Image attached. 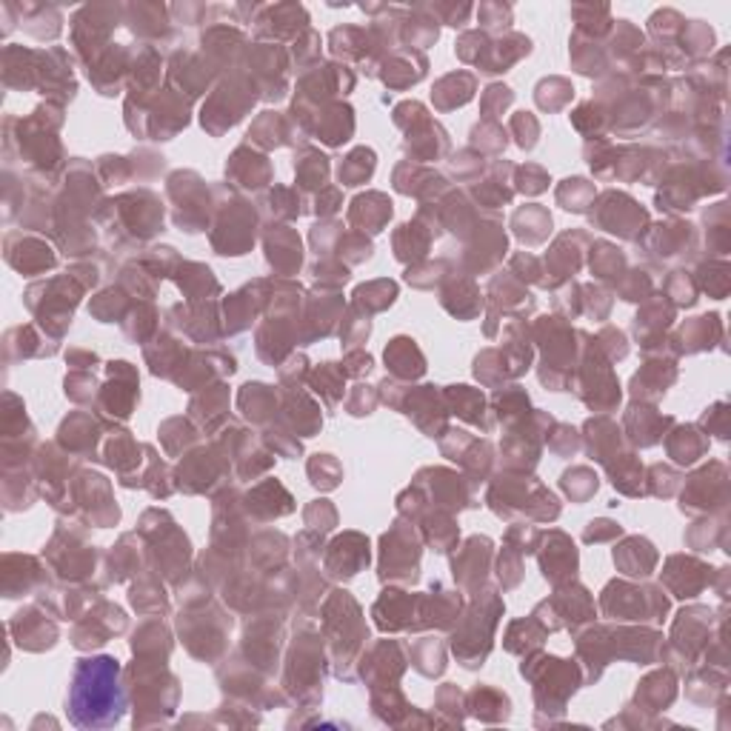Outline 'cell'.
<instances>
[{
	"label": "cell",
	"instance_id": "6da1fadb",
	"mask_svg": "<svg viewBox=\"0 0 731 731\" xmlns=\"http://www.w3.org/2000/svg\"><path fill=\"white\" fill-rule=\"evenodd\" d=\"M121 666L112 657H95L80 660L75 668L69 692V709L75 711L80 723H109L118 720V709L123 706L121 694Z\"/></svg>",
	"mask_w": 731,
	"mask_h": 731
},
{
	"label": "cell",
	"instance_id": "7a4b0ae2",
	"mask_svg": "<svg viewBox=\"0 0 731 731\" xmlns=\"http://www.w3.org/2000/svg\"><path fill=\"white\" fill-rule=\"evenodd\" d=\"M123 23V4H89L80 6L71 18V43L83 61H95L100 52L109 49L112 29Z\"/></svg>",
	"mask_w": 731,
	"mask_h": 731
},
{
	"label": "cell",
	"instance_id": "3957f363",
	"mask_svg": "<svg viewBox=\"0 0 731 731\" xmlns=\"http://www.w3.org/2000/svg\"><path fill=\"white\" fill-rule=\"evenodd\" d=\"M309 29V12L300 4H263L255 18V35L260 40H291Z\"/></svg>",
	"mask_w": 731,
	"mask_h": 731
},
{
	"label": "cell",
	"instance_id": "277c9868",
	"mask_svg": "<svg viewBox=\"0 0 731 731\" xmlns=\"http://www.w3.org/2000/svg\"><path fill=\"white\" fill-rule=\"evenodd\" d=\"M329 49H332V55L349 57V61H357V63H366V66H374L380 61V55H383V49H380V43L372 38L369 29H360V26L332 29Z\"/></svg>",
	"mask_w": 731,
	"mask_h": 731
},
{
	"label": "cell",
	"instance_id": "5b68a950",
	"mask_svg": "<svg viewBox=\"0 0 731 731\" xmlns=\"http://www.w3.org/2000/svg\"><path fill=\"white\" fill-rule=\"evenodd\" d=\"M123 23L135 35L146 40H164L172 32V14L166 4H157V0H138V4L123 6Z\"/></svg>",
	"mask_w": 731,
	"mask_h": 731
},
{
	"label": "cell",
	"instance_id": "8992f818",
	"mask_svg": "<svg viewBox=\"0 0 731 731\" xmlns=\"http://www.w3.org/2000/svg\"><path fill=\"white\" fill-rule=\"evenodd\" d=\"M532 52V40L520 35V32H506L500 40H492L486 55L480 57V71L483 75H497V71H506L508 66H515L517 61H523L525 55Z\"/></svg>",
	"mask_w": 731,
	"mask_h": 731
},
{
	"label": "cell",
	"instance_id": "52a82bcc",
	"mask_svg": "<svg viewBox=\"0 0 731 731\" xmlns=\"http://www.w3.org/2000/svg\"><path fill=\"white\" fill-rule=\"evenodd\" d=\"M366 563H369V543H366L360 534H346L340 540H334L326 558V566L334 577H352Z\"/></svg>",
	"mask_w": 731,
	"mask_h": 731
},
{
	"label": "cell",
	"instance_id": "ba28073f",
	"mask_svg": "<svg viewBox=\"0 0 731 731\" xmlns=\"http://www.w3.org/2000/svg\"><path fill=\"white\" fill-rule=\"evenodd\" d=\"M426 57H423V52H415V49H400V52H394L389 55L383 63H380V78H383L389 86H394V89H406V86H412L417 80H423V75H426Z\"/></svg>",
	"mask_w": 731,
	"mask_h": 731
},
{
	"label": "cell",
	"instance_id": "9c48e42d",
	"mask_svg": "<svg viewBox=\"0 0 731 731\" xmlns=\"http://www.w3.org/2000/svg\"><path fill=\"white\" fill-rule=\"evenodd\" d=\"M18 9V23H23V29L29 35L35 38H57L61 35V23H63V14H61V6L55 4H14Z\"/></svg>",
	"mask_w": 731,
	"mask_h": 731
},
{
	"label": "cell",
	"instance_id": "30bf717a",
	"mask_svg": "<svg viewBox=\"0 0 731 731\" xmlns=\"http://www.w3.org/2000/svg\"><path fill=\"white\" fill-rule=\"evenodd\" d=\"M226 21H221L217 26H212L206 35H203V55L209 57V66H226L231 55H243L246 49V38L243 32L231 26H223Z\"/></svg>",
	"mask_w": 731,
	"mask_h": 731
},
{
	"label": "cell",
	"instance_id": "8fae6325",
	"mask_svg": "<svg viewBox=\"0 0 731 731\" xmlns=\"http://www.w3.org/2000/svg\"><path fill=\"white\" fill-rule=\"evenodd\" d=\"M683 26H685V18H683L677 9H657L651 18H649L651 38L660 43V46H666V52H660L666 66L668 63L677 66V61H675V43H677V38L683 32Z\"/></svg>",
	"mask_w": 731,
	"mask_h": 731
},
{
	"label": "cell",
	"instance_id": "7c38bea8",
	"mask_svg": "<svg viewBox=\"0 0 731 731\" xmlns=\"http://www.w3.org/2000/svg\"><path fill=\"white\" fill-rule=\"evenodd\" d=\"M549 551L543 554V575L551 577V580H560V577H568L575 575L577 568V551L572 546V540L563 537L560 532L549 534Z\"/></svg>",
	"mask_w": 731,
	"mask_h": 731
},
{
	"label": "cell",
	"instance_id": "4fadbf2b",
	"mask_svg": "<svg viewBox=\"0 0 731 731\" xmlns=\"http://www.w3.org/2000/svg\"><path fill=\"white\" fill-rule=\"evenodd\" d=\"M572 18L577 23V32L575 35L592 38V40L606 38L611 32V26H614L611 9L606 4H575L572 6Z\"/></svg>",
	"mask_w": 731,
	"mask_h": 731
},
{
	"label": "cell",
	"instance_id": "5bb4252c",
	"mask_svg": "<svg viewBox=\"0 0 731 731\" xmlns=\"http://www.w3.org/2000/svg\"><path fill=\"white\" fill-rule=\"evenodd\" d=\"M437 38H441V26H437V21L432 18V14L408 6L406 21H403V32H400V40L408 43V49H412V46H415V52L426 49Z\"/></svg>",
	"mask_w": 731,
	"mask_h": 731
},
{
	"label": "cell",
	"instance_id": "9a60e30c",
	"mask_svg": "<svg viewBox=\"0 0 731 731\" xmlns=\"http://www.w3.org/2000/svg\"><path fill=\"white\" fill-rule=\"evenodd\" d=\"M472 92H475V78L469 71H455V75H446L434 86V104L437 109L463 106L466 100L472 97Z\"/></svg>",
	"mask_w": 731,
	"mask_h": 731
},
{
	"label": "cell",
	"instance_id": "2e32d148",
	"mask_svg": "<svg viewBox=\"0 0 731 731\" xmlns=\"http://www.w3.org/2000/svg\"><path fill=\"white\" fill-rule=\"evenodd\" d=\"M386 363L391 366V372L400 377H420L423 369H426L415 340H408V338L391 340V346L386 349Z\"/></svg>",
	"mask_w": 731,
	"mask_h": 731
},
{
	"label": "cell",
	"instance_id": "e0dca14e",
	"mask_svg": "<svg viewBox=\"0 0 731 731\" xmlns=\"http://www.w3.org/2000/svg\"><path fill=\"white\" fill-rule=\"evenodd\" d=\"M614 560L620 563V568L626 575H649L651 572V566L657 560V554L651 551V546L646 543V540H628V543L620 549V551H614Z\"/></svg>",
	"mask_w": 731,
	"mask_h": 731
},
{
	"label": "cell",
	"instance_id": "ac0fdd59",
	"mask_svg": "<svg viewBox=\"0 0 731 731\" xmlns=\"http://www.w3.org/2000/svg\"><path fill=\"white\" fill-rule=\"evenodd\" d=\"M389 214H391V203L383 195H366L355 200L352 223L366 226L369 231H380V226L389 221Z\"/></svg>",
	"mask_w": 731,
	"mask_h": 731
},
{
	"label": "cell",
	"instance_id": "d6986e66",
	"mask_svg": "<svg viewBox=\"0 0 731 731\" xmlns=\"http://www.w3.org/2000/svg\"><path fill=\"white\" fill-rule=\"evenodd\" d=\"M677 43H680V52H677L680 57H703L714 46V32L706 21H685Z\"/></svg>",
	"mask_w": 731,
	"mask_h": 731
},
{
	"label": "cell",
	"instance_id": "ffe728a7",
	"mask_svg": "<svg viewBox=\"0 0 731 731\" xmlns=\"http://www.w3.org/2000/svg\"><path fill=\"white\" fill-rule=\"evenodd\" d=\"M415 9L432 14L437 23H446V26H463L469 23L475 6L472 4H449V0H434V4H415Z\"/></svg>",
	"mask_w": 731,
	"mask_h": 731
},
{
	"label": "cell",
	"instance_id": "44dd1931",
	"mask_svg": "<svg viewBox=\"0 0 731 731\" xmlns=\"http://www.w3.org/2000/svg\"><path fill=\"white\" fill-rule=\"evenodd\" d=\"M549 226H551V217L543 209H537V206H529V209H523V212L515 214L517 235L523 240H529V243H540V240H543Z\"/></svg>",
	"mask_w": 731,
	"mask_h": 731
},
{
	"label": "cell",
	"instance_id": "7402d4cb",
	"mask_svg": "<svg viewBox=\"0 0 731 731\" xmlns=\"http://www.w3.org/2000/svg\"><path fill=\"white\" fill-rule=\"evenodd\" d=\"M668 451L677 463H694L706 451V441L697 434V429L689 426V429L675 432V437L668 441Z\"/></svg>",
	"mask_w": 731,
	"mask_h": 731
},
{
	"label": "cell",
	"instance_id": "603a6c76",
	"mask_svg": "<svg viewBox=\"0 0 731 731\" xmlns=\"http://www.w3.org/2000/svg\"><path fill=\"white\" fill-rule=\"evenodd\" d=\"M477 23H483V32H508L511 21H515V9L508 4H500V0H486L477 9Z\"/></svg>",
	"mask_w": 731,
	"mask_h": 731
},
{
	"label": "cell",
	"instance_id": "cb8c5ba5",
	"mask_svg": "<svg viewBox=\"0 0 731 731\" xmlns=\"http://www.w3.org/2000/svg\"><path fill=\"white\" fill-rule=\"evenodd\" d=\"M449 400L455 403L460 417L472 420V423H483V398H480L477 391H472L469 386H451ZM483 426H486V423H483Z\"/></svg>",
	"mask_w": 731,
	"mask_h": 731
},
{
	"label": "cell",
	"instance_id": "d4e9b609",
	"mask_svg": "<svg viewBox=\"0 0 731 731\" xmlns=\"http://www.w3.org/2000/svg\"><path fill=\"white\" fill-rule=\"evenodd\" d=\"M372 172H374V155H372V149H357V152L349 155L346 164L340 166V181L346 186H357V183H363L366 178H369Z\"/></svg>",
	"mask_w": 731,
	"mask_h": 731
},
{
	"label": "cell",
	"instance_id": "484cf974",
	"mask_svg": "<svg viewBox=\"0 0 731 731\" xmlns=\"http://www.w3.org/2000/svg\"><path fill=\"white\" fill-rule=\"evenodd\" d=\"M489 43H492V38L483 32V29H472V32H463L458 38L455 52H458L460 61H466V63H480V57L486 55Z\"/></svg>",
	"mask_w": 731,
	"mask_h": 731
},
{
	"label": "cell",
	"instance_id": "4316f807",
	"mask_svg": "<svg viewBox=\"0 0 731 731\" xmlns=\"http://www.w3.org/2000/svg\"><path fill=\"white\" fill-rule=\"evenodd\" d=\"M572 86H568V80L563 78H549L537 86V104L543 106V109H560L568 97H572Z\"/></svg>",
	"mask_w": 731,
	"mask_h": 731
},
{
	"label": "cell",
	"instance_id": "83f0119b",
	"mask_svg": "<svg viewBox=\"0 0 731 731\" xmlns=\"http://www.w3.org/2000/svg\"><path fill=\"white\" fill-rule=\"evenodd\" d=\"M326 174H329V164H326V157L323 155H317V152H306L303 160H300V166H298V178L303 186H317V183H323L326 181Z\"/></svg>",
	"mask_w": 731,
	"mask_h": 731
},
{
	"label": "cell",
	"instance_id": "f1b7e54d",
	"mask_svg": "<svg viewBox=\"0 0 731 731\" xmlns=\"http://www.w3.org/2000/svg\"><path fill=\"white\" fill-rule=\"evenodd\" d=\"M563 489L575 497V500H586L592 492H597V477L589 469H575L563 477Z\"/></svg>",
	"mask_w": 731,
	"mask_h": 731
},
{
	"label": "cell",
	"instance_id": "f546056e",
	"mask_svg": "<svg viewBox=\"0 0 731 731\" xmlns=\"http://www.w3.org/2000/svg\"><path fill=\"white\" fill-rule=\"evenodd\" d=\"M560 203L572 212H583L586 209V200L592 197V189L586 186V181H566V186L558 192Z\"/></svg>",
	"mask_w": 731,
	"mask_h": 731
},
{
	"label": "cell",
	"instance_id": "4dcf8cb0",
	"mask_svg": "<svg viewBox=\"0 0 731 731\" xmlns=\"http://www.w3.org/2000/svg\"><path fill=\"white\" fill-rule=\"evenodd\" d=\"M291 55H295V63L298 66H306L320 57V35L315 29H306V32L295 40V46H291Z\"/></svg>",
	"mask_w": 731,
	"mask_h": 731
},
{
	"label": "cell",
	"instance_id": "1f68e13d",
	"mask_svg": "<svg viewBox=\"0 0 731 731\" xmlns=\"http://www.w3.org/2000/svg\"><path fill=\"white\" fill-rule=\"evenodd\" d=\"M312 383L317 386L320 394H323L329 406L338 403V398H340V380H338V374H334L332 363H326L323 369H317V372L312 374Z\"/></svg>",
	"mask_w": 731,
	"mask_h": 731
},
{
	"label": "cell",
	"instance_id": "d6a6232c",
	"mask_svg": "<svg viewBox=\"0 0 731 731\" xmlns=\"http://www.w3.org/2000/svg\"><path fill=\"white\" fill-rule=\"evenodd\" d=\"M355 295H369V303L372 309H386V306L394 303V295H398V286L389 283V281H377V283H369V286H360Z\"/></svg>",
	"mask_w": 731,
	"mask_h": 731
},
{
	"label": "cell",
	"instance_id": "836d02e7",
	"mask_svg": "<svg viewBox=\"0 0 731 731\" xmlns=\"http://www.w3.org/2000/svg\"><path fill=\"white\" fill-rule=\"evenodd\" d=\"M309 472H312V483L315 486H323V489H332V486H338V463L329 460V455H317V460H312L309 466Z\"/></svg>",
	"mask_w": 731,
	"mask_h": 731
},
{
	"label": "cell",
	"instance_id": "e575fe53",
	"mask_svg": "<svg viewBox=\"0 0 731 731\" xmlns=\"http://www.w3.org/2000/svg\"><path fill=\"white\" fill-rule=\"evenodd\" d=\"M511 100H515V95H511L508 86H500V83H494L486 89V97H483V112H486V118H494L497 112H503Z\"/></svg>",
	"mask_w": 731,
	"mask_h": 731
},
{
	"label": "cell",
	"instance_id": "d590c367",
	"mask_svg": "<svg viewBox=\"0 0 731 731\" xmlns=\"http://www.w3.org/2000/svg\"><path fill=\"white\" fill-rule=\"evenodd\" d=\"M511 129L517 131V143L523 146V149H532V146L537 143V121L532 118V114H517L515 121H511Z\"/></svg>",
	"mask_w": 731,
	"mask_h": 731
},
{
	"label": "cell",
	"instance_id": "8d00e7d4",
	"mask_svg": "<svg viewBox=\"0 0 731 731\" xmlns=\"http://www.w3.org/2000/svg\"><path fill=\"white\" fill-rule=\"evenodd\" d=\"M306 523L309 525H317V529H332L334 525V508L326 503V500H320V503H315V506H309L306 508Z\"/></svg>",
	"mask_w": 731,
	"mask_h": 731
},
{
	"label": "cell",
	"instance_id": "74e56055",
	"mask_svg": "<svg viewBox=\"0 0 731 731\" xmlns=\"http://www.w3.org/2000/svg\"><path fill=\"white\" fill-rule=\"evenodd\" d=\"M520 178H523V183H520V189L523 192H529V195H537V192H543L546 189V174L540 172L537 166H525V169H520Z\"/></svg>",
	"mask_w": 731,
	"mask_h": 731
},
{
	"label": "cell",
	"instance_id": "f35d334b",
	"mask_svg": "<svg viewBox=\"0 0 731 731\" xmlns=\"http://www.w3.org/2000/svg\"><path fill=\"white\" fill-rule=\"evenodd\" d=\"M620 534V525L614 523H606V520H597L586 529V543H594V540H606V537H614Z\"/></svg>",
	"mask_w": 731,
	"mask_h": 731
},
{
	"label": "cell",
	"instance_id": "ab89813d",
	"mask_svg": "<svg viewBox=\"0 0 731 731\" xmlns=\"http://www.w3.org/2000/svg\"><path fill=\"white\" fill-rule=\"evenodd\" d=\"M366 386H357L355 391V400L349 403V408H352V415H369L372 412V406H374V394L372 391H363Z\"/></svg>",
	"mask_w": 731,
	"mask_h": 731
},
{
	"label": "cell",
	"instance_id": "60d3db41",
	"mask_svg": "<svg viewBox=\"0 0 731 731\" xmlns=\"http://www.w3.org/2000/svg\"><path fill=\"white\" fill-rule=\"evenodd\" d=\"M372 369V357L369 355H352L346 360V374H355V377H360L363 372H369Z\"/></svg>",
	"mask_w": 731,
	"mask_h": 731
}]
</instances>
